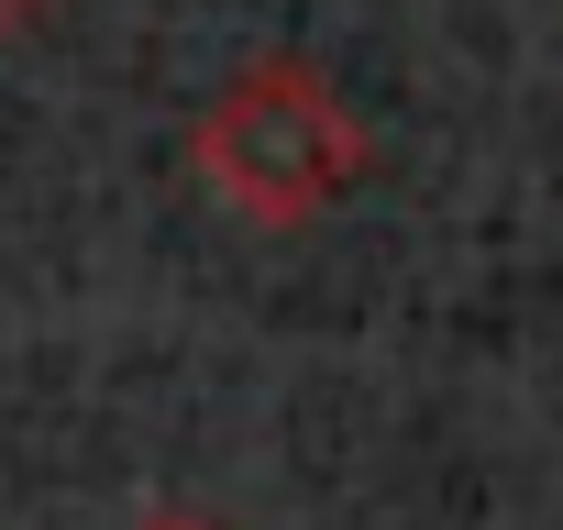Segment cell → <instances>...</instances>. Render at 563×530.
I'll list each match as a JSON object with an SVG mask.
<instances>
[{
    "instance_id": "7a4b0ae2",
    "label": "cell",
    "mask_w": 563,
    "mask_h": 530,
    "mask_svg": "<svg viewBox=\"0 0 563 530\" xmlns=\"http://www.w3.org/2000/svg\"><path fill=\"white\" fill-rule=\"evenodd\" d=\"M144 530H221V519H199V508H155Z\"/></svg>"
},
{
    "instance_id": "6da1fadb",
    "label": "cell",
    "mask_w": 563,
    "mask_h": 530,
    "mask_svg": "<svg viewBox=\"0 0 563 530\" xmlns=\"http://www.w3.org/2000/svg\"><path fill=\"white\" fill-rule=\"evenodd\" d=\"M188 166L199 188L254 221V232H299L321 221L354 177H365V122L354 100L310 67V56H254L210 89V111L188 122Z\"/></svg>"
},
{
    "instance_id": "3957f363",
    "label": "cell",
    "mask_w": 563,
    "mask_h": 530,
    "mask_svg": "<svg viewBox=\"0 0 563 530\" xmlns=\"http://www.w3.org/2000/svg\"><path fill=\"white\" fill-rule=\"evenodd\" d=\"M23 12H34V0H0V34H12V23H23Z\"/></svg>"
}]
</instances>
